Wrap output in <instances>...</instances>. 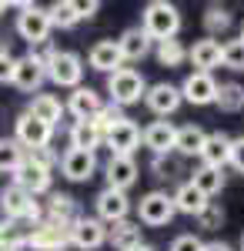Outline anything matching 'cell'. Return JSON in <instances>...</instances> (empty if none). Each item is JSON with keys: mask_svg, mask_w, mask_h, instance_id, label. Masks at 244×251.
<instances>
[{"mask_svg": "<svg viewBox=\"0 0 244 251\" xmlns=\"http://www.w3.org/2000/svg\"><path fill=\"white\" fill-rule=\"evenodd\" d=\"M104 144V134L97 131L94 121H74L71 124V148L77 151H97Z\"/></svg>", "mask_w": 244, "mask_h": 251, "instance_id": "cell-29", "label": "cell"}, {"mask_svg": "<svg viewBox=\"0 0 244 251\" xmlns=\"http://www.w3.org/2000/svg\"><path fill=\"white\" fill-rule=\"evenodd\" d=\"M144 104H147L150 114L157 117H171L184 100H181V91L174 87V84H168V80H161V84H150L147 94H144Z\"/></svg>", "mask_w": 244, "mask_h": 251, "instance_id": "cell-14", "label": "cell"}, {"mask_svg": "<svg viewBox=\"0 0 244 251\" xmlns=\"http://www.w3.org/2000/svg\"><path fill=\"white\" fill-rule=\"evenodd\" d=\"M27 114L44 121L47 127H57V121L64 117V104H60V97H54V94H34L30 104H27Z\"/></svg>", "mask_w": 244, "mask_h": 251, "instance_id": "cell-26", "label": "cell"}, {"mask_svg": "<svg viewBox=\"0 0 244 251\" xmlns=\"http://www.w3.org/2000/svg\"><path fill=\"white\" fill-rule=\"evenodd\" d=\"M50 17H47V10L37 7V3H24L17 14V34L20 40H27L30 47H40V44H47L50 37Z\"/></svg>", "mask_w": 244, "mask_h": 251, "instance_id": "cell-3", "label": "cell"}, {"mask_svg": "<svg viewBox=\"0 0 244 251\" xmlns=\"http://www.w3.org/2000/svg\"><path fill=\"white\" fill-rule=\"evenodd\" d=\"M174 198L168 191H147L141 201H137V225H147V228H164L171 225V218H174Z\"/></svg>", "mask_w": 244, "mask_h": 251, "instance_id": "cell-4", "label": "cell"}, {"mask_svg": "<svg viewBox=\"0 0 244 251\" xmlns=\"http://www.w3.org/2000/svg\"><path fill=\"white\" fill-rule=\"evenodd\" d=\"M137 174H141V171H137V161H134V157H111V161H107V168H104L107 188L124 191V194H127V188L137 181Z\"/></svg>", "mask_w": 244, "mask_h": 251, "instance_id": "cell-21", "label": "cell"}, {"mask_svg": "<svg viewBox=\"0 0 244 251\" xmlns=\"http://www.w3.org/2000/svg\"><path fill=\"white\" fill-rule=\"evenodd\" d=\"M204 251H234V248H231V245H224V241H207Z\"/></svg>", "mask_w": 244, "mask_h": 251, "instance_id": "cell-46", "label": "cell"}, {"mask_svg": "<svg viewBox=\"0 0 244 251\" xmlns=\"http://www.w3.org/2000/svg\"><path fill=\"white\" fill-rule=\"evenodd\" d=\"M27 248H34V251H64V248H71V228L40 221L37 228H30Z\"/></svg>", "mask_w": 244, "mask_h": 251, "instance_id": "cell-11", "label": "cell"}, {"mask_svg": "<svg viewBox=\"0 0 244 251\" xmlns=\"http://www.w3.org/2000/svg\"><path fill=\"white\" fill-rule=\"evenodd\" d=\"M141 30L150 37V44H161V40H174L181 30V10L168 3V0H150L141 14Z\"/></svg>", "mask_w": 244, "mask_h": 251, "instance_id": "cell-1", "label": "cell"}, {"mask_svg": "<svg viewBox=\"0 0 244 251\" xmlns=\"http://www.w3.org/2000/svg\"><path fill=\"white\" fill-rule=\"evenodd\" d=\"M204 30L211 40L218 37V34H224V30H231V10L221 7V3H211L204 10Z\"/></svg>", "mask_w": 244, "mask_h": 251, "instance_id": "cell-36", "label": "cell"}, {"mask_svg": "<svg viewBox=\"0 0 244 251\" xmlns=\"http://www.w3.org/2000/svg\"><path fill=\"white\" fill-rule=\"evenodd\" d=\"M191 184H194V188H197V191L211 201L214 194L224 191V171H221V168H207V164H201V168H194Z\"/></svg>", "mask_w": 244, "mask_h": 251, "instance_id": "cell-30", "label": "cell"}, {"mask_svg": "<svg viewBox=\"0 0 244 251\" xmlns=\"http://www.w3.org/2000/svg\"><path fill=\"white\" fill-rule=\"evenodd\" d=\"M10 184L24 188L30 198H37V194H50V171L40 168V164H30V161L24 157V164L14 171V181H10Z\"/></svg>", "mask_w": 244, "mask_h": 251, "instance_id": "cell-16", "label": "cell"}, {"mask_svg": "<svg viewBox=\"0 0 244 251\" xmlns=\"http://www.w3.org/2000/svg\"><path fill=\"white\" fill-rule=\"evenodd\" d=\"M214 104H218L224 114H241L244 111V87L241 84H218Z\"/></svg>", "mask_w": 244, "mask_h": 251, "instance_id": "cell-33", "label": "cell"}, {"mask_svg": "<svg viewBox=\"0 0 244 251\" xmlns=\"http://www.w3.org/2000/svg\"><path fill=\"white\" fill-rule=\"evenodd\" d=\"M141 141H144V148H147L154 157H161V154H174L177 127H174L171 121H154V124H147V127L141 131Z\"/></svg>", "mask_w": 244, "mask_h": 251, "instance_id": "cell-15", "label": "cell"}, {"mask_svg": "<svg viewBox=\"0 0 244 251\" xmlns=\"http://www.w3.org/2000/svg\"><path fill=\"white\" fill-rule=\"evenodd\" d=\"M14 54L10 50H0V84H10V77H14Z\"/></svg>", "mask_w": 244, "mask_h": 251, "instance_id": "cell-44", "label": "cell"}, {"mask_svg": "<svg viewBox=\"0 0 244 251\" xmlns=\"http://www.w3.org/2000/svg\"><path fill=\"white\" fill-rule=\"evenodd\" d=\"M94 208H97V221H104V225H117V221H124V218L131 214V198H127L124 191L104 188V191L97 194Z\"/></svg>", "mask_w": 244, "mask_h": 251, "instance_id": "cell-13", "label": "cell"}, {"mask_svg": "<svg viewBox=\"0 0 244 251\" xmlns=\"http://www.w3.org/2000/svg\"><path fill=\"white\" fill-rule=\"evenodd\" d=\"M154 57H157V64L161 67H181L184 60H188V47L181 44V40H161L157 47H154Z\"/></svg>", "mask_w": 244, "mask_h": 251, "instance_id": "cell-34", "label": "cell"}, {"mask_svg": "<svg viewBox=\"0 0 244 251\" xmlns=\"http://www.w3.org/2000/svg\"><path fill=\"white\" fill-rule=\"evenodd\" d=\"M107 94H111V104L114 107H131L137 104L141 97L147 94V80L141 71H134V67H121V71H114L107 74Z\"/></svg>", "mask_w": 244, "mask_h": 251, "instance_id": "cell-2", "label": "cell"}, {"mask_svg": "<svg viewBox=\"0 0 244 251\" xmlns=\"http://www.w3.org/2000/svg\"><path fill=\"white\" fill-rule=\"evenodd\" d=\"M87 64H91V71H100V74L121 71L124 60H121V50H117V40H97L87 50Z\"/></svg>", "mask_w": 244, "mask_h": 251, "instance_id": "cell-20", "label": "cell"}, {"mask_svg": "<svg viewBox=\"0 0 244 251\" xmlns=\"http://www.w3.org/2000/svg\"><path fill=\"white\" fill-rule=\"evenodd\" d=\"M34 201H37V198H30L24 188L7 184V188L0 191V211H3V218H7V221H24Z\"/></svg>", "mask_w": 244, "mask_h": 251, "instance_id": "cell-22", "label": "cell"}, {"mask_svg": "<svg viewBox=\"0 0 244 251\" xmlns=\"http://www.w3.org/2000/svg\"><path fill=\"white\" fill-rule=\"evenodd\" d=\"M47 80H54L57 87H80L84 80V60L74 50H57L54 57L47 60Z\"/></svg>", "mask_w": 244, "mask_h": 251, "instance_id": "cell-5", "label": "cell"}, {"mask_svg": "<svg viewBox=\"0 0 244 251\" xmlns=\"http://www.w3.org/2000/svg\"><path fill=\"white\" fill-rule=\"evenodd\" d=\"M221 67H227V71H244V40L241 37L221 44Z\"/></svg>", "mask_w": 244, "mask_h": 251, "instance_id": "cell-37", "label": "cell"}, {"mask_svg": "<svg viewBox=\"0 0 244 251\" xmlns=\"http://www.w3.org/2000/svg\"><path fill=\"white\" fill-rule=\"evenodd\" d=\"M50 137H54V127H47L44 121L37 117H30L27 111L14 121V141H17L24 151H34V148H47L50 144Z\"/></svg>", "mask_w": 244, "mask_h": 251, "instance_id": "cell-7", "label": "cell"}, {"mask_svg": "<svg viewBox=\"0 0 244 251\" xmlns=\"http://www.w3.org/2000/svg\"><path fill=\"white\" fill-rule=\"evenodd\" d=\"M224 225V208L218 204V201H207V208L197 214V228H204V231H218Z\"/></svg>", "mask_w": 244, "mask_h": 251, "instance_id": "cell-40", "label": "cell"}, {"mask_svg": "<svg viewBox=\"0 0 244 251\" xmlns=\"http://www.w3.org/2000/svg\"><path fill=\"white\" fill-rule=\"evenodd\" d=\"M231 141L234 137L224 134V131H214V134H207L204 148H201V164H207V168H221L224 171V164L231 161Z\"/></svg>", "mask_w": 244, "mask_h": 251, "instance_id": "cell-24", "label": "cell"}, {"mask_svg": "<svg viewBox=\"0 0 244 251\" xmlns=\"http://www.w3.org/2000/svg\"><path fill=\"white\" fill-rule=\"evenodd\" d=\"M188 60L194 64V71L201 74H211L214 67H221V44L211 37H201L188 47Z\"/></svg>", "mask_w": 244, "mask_h": 251, "instance_id": "cell-19", "label": "cell"}, {"mask_svg": "<svg viewBox=\"0 0 244 251\" xmlns=\"http://www.w3.org/2000/svg\"><path fill=\"white\" fill-rule=\"evenodd\" d=\"M227 164L238 174H244V137H234V141H231V161H227Z\"/></svg>", "mask_w": 244, "mask_h": 251, "instance_id": "cell-43", "label": "cell"}, {"mask_svg": "<svg viewBox=\"0 0 244 251\" xmlns=\"http://www.w3.org/2000/svg\"><path fill=\"white\" fill-rule=\"evenodd\" d=\"M241 251H244V234H241Z\"/></svg>", "mask_w": 244, "mask_h": 251, "instance_id": "cell-50", "label": "cell"}, {"mask_svg": "<svg viewBox=\"0 0 244 251\" xmlns=\"http://www.w3.org/2000/svg\"><path fill=\"white\" fill-rule=\"evenodd\" d=\"M24 148H20L14 137H0V174H14L24 164Z\"/></svg>", "mask_w": 244, "mask_h": 251, "instance_id": "cell-35", "label": "cell"}, {"mask_svg": "<svg viewBox=\"0 0 244 251\" xmlns=\"http://www.w3.org/2000/svg\"><path fill=\"white\" fill-rule=\"evenodd\" d=\"M241 40H244V27H241Z\"/></svg>", "mask_w": 244, "mask_h": 251, "instance_id": "cell-51", "label": "cell"}, {"mask_svg": "<svg viewBox=\"0 0 244 251\" xmlns=\"http://www.w3.org/2000/svg\"><path fill=\"white\" fill-rule=\"evenodd\" d=\"M74 3H77V14H80V20H91L97 10H100V3H97V0H74Z\"/></svg>", "mask_w": 244, "mask_h": 251, "instance_id": "cell-45", "label": "cell"}, {"mask_svg": "<svg viewBox=\"0 0 244 251\" xmlns=\"http://www.w3.org/2000/svg\"><path fill=\"white\" fill-rule=\"evenodd\" d=\"M27 238H30V228L24 221H0V251H24L27 248Z\"/></svg>", "mask_w": 244, "mask_h": 251, "instance_id": "cell-31", "label": "cell"}, {"mask_svg": "<svg viewBox=\"0 0 244 251\" xmlns=\"http://www.w3.org/2000/svg\"><path fill=\"white\" fill-rule=\"evenodd\" d=\"M117 50H121V60H124V64L144 60L150 54V37L141 27H127V30L117 37Z\"/></svg>", "mask_w": 244, "mask_h": 251, "instance_id": "cell-23", "label": "cell"}, {"mask_svg": "<svg viewBox=\"0 0 244 251\" xmlns=\"http://www.w3.org/2000/svg\"><path fill=\"white\" fill-rule=\"evenodd\" d=\"M80 211H77V201L71 194H50L47 198V204H44V221H50V225H60V228H71Z\"/></svg>", "mask_w": 244, "mask_h": 251, "instance_id": "cell-18", "label": "cell"}, {"mask_svg": "<svg viewBox=\"0 0 244 251\" xmlns=\"http://www.w3.org/2000/svg\"><path fill=\"white\" fill-rule=\"evenodd\" d=\"M177 91H181V100L204 107V104H214V97H218V80H214V74H201V71H194V74L184 77V84H181Z\"/></svg>", "mask_w": 244, "mask_h": 251, "instance_id": "cell-12", "label": "cell"}, {"mask_svg": "<svg viewBox=\"0 0 244 251\" xmlns=\"http://www.w3.org/2000/svg\"><path fill=\"white\" fill-rule=\"evenodd\" d=\"M0 50H7V47H3V37H0Z\"/></svg>", "mask_w": 244, "mask_h": 251, "instance_id": "cell-49", "label": "cell"}, {"mask_svg": "<svg viewBox=\"0 0 244 251\" xmlns=\"http://www.w3.org/2000/svg\"><path fill=\"white\" fill-rule=\"evenodd\" d=\"M207 141V131L201 124H184V127H177V141H174V151L181 157H197L201 154V148H204Z\"/></svg>", "mask_w": 244, "mask_h": 251, "instance_id": "cell-27", "label": "cell"}, {"mask_svg": "<svg viewBox=\"0 0 244 251\" xmlns=\"http://www.w3.org/2000/svg\"><path fill=\"white\" fill-rule=\"evenodd\" d=\"M168 251H204V241L197 234H177Z\"/></svg>", "mask_w": 244, "mask_h": 251, "instance_id": "cell-42", "label": "cell"}, {"mask_svg": "<svg viewBox=\"0 0 244 251\" xmlns=\"http://www.w3.org/2000/svg\"><path fill=\"white\" fill-rule=\"evenodd\" d=\"M107 241H111V248H117V251H134L137 245H144V241H141V225L131 221V218H124V221H117V225H107Z\"/></svg>", "mask_w": 244, "mask_h": 251, "instance_id": "cell-25", "label": "cell"}, {"mask_svg": "<svg viewBox=\"0 0 244 251\" xmlns=\"http://www.w3.org/2000/svg\"><path fill=\"white\" fill-rule=\"evenodd\" d=\"M3 10H7V0H0V14H3Z\"/></svg>", "mask_w": 244, "mask_h": 251, "instance_id": "cell-48", "label": "cell"}, {"mask_svg": "<svg viewBox=\"0 0 244 251\" xmlns=\"http://www.w3.org/2000/svg\"><path fill=\"white\" fill-rule=\"evenodd\" d=\"M134 251H154V248H150V245H137Z\"/></svg>", "mask_w": 244, "mask_h": 251, "instance_id": "cell-47", "label": "cell"}, {"mask_svg": "<svg viewBox=\"0 0 244 251\" xmlns=\"http://www.w3.org/2000/svg\"><path fill=\"white\" fill-rule=\"evenodd\" d=\"M44 80H47L44 60H37L34 54H24V57L14 60V77H10V84L17 91H24V94H40Z\"/></svg>", "mask_w": 244, "mask_h": 251, "instance_id": "cell-6", "label": "cell"}, {"mask_svg": "<svg viewBox=\"0 0 244 251\" xmlns=\"http://www.w3.org/2000/svg\"><path fill=\"white\" fill-rule=\"evenodd\" d=\"M57 164H60V174L67 177V181H91L97 174V154L94 151H77V148H67L64 154L57 157Z\"/></svg>", "mask_w": 244, "mask_h": 251, "instance_id": "cell-8", "label": "cell"}, {"mask_svg": "<svg viewBox=\"0 0 244 251\" xmlns=\"http://www.w3.org/2000/svg\"><path fill=\"white\" fill-rule=\"evenodd\" d=\"M91 121L97 124V131H100V134H107L111 127H117V124L124 121V111H121V107H114V104H104V107H100Z\"/></svg>", "mask_w": 244, "mask_h": 251, "instance_id": "cell-38", "label": "cell"}, {"mask_svg": "<svg viewBox=\"0 0 244 251\" xmlns=\"http://www.w3.org/2000/svg\"><path fill=\"white\" fill-rule=\"evenodd\" d=\"M104 144L111 148V157H134V151L141 148V127L131 117H124L117 127H111L104 134Z\"/></svg>", "mask_w": 244, "mask_h": 251, "instance_id": "cell-9", "label": "cell"}, {"mask_svg": "<svg viewBox=\"0 0 244 251\" xmlns=\"http://www.w3.org/2000/svg\"><path fill=\"white\" fill-rule=\"evenodd\" d=\"M24 154H27L30 164H40V168H47V171H54V164H57V154L50 151V144H47V148H34V151H24Z\"/></svg>", "mask_w": 244, "mask_h": 251, "instance_id": "cell-41", "label": "cell"}, {"mask_svg": "<svg viewBox=\"0 0 244 251\" xmlns=\"http://www.w3.org/2000/svg\"><path fill=\"white\" fill-rule=\"evenodd\" d=\"M150 171H154V177H161V181H174L177 174H181V161L171 154H161L150 161Z\"/></svg>", "mask_w": 244, "mask_h": 251, "instance_id": "cell-39", "label": "cell"}, {"mask_svg": "<svg viewBox=\"0 0 244 251\" xmlns=\"http://www.w3.org/2000/svg\"><path fill=\"white\" fill-rule=\"evenodd\" d=\"M174 198V211H181V214H191V218H197V214L207 208V198L191 181H184V184H177V191L171 194Z\"/></svg>", "mask_w": 244, "mask_h": 251, "instance_id": "cell-28", "label": "cell"}, {"mask_svg": "<svg viewBox=\"0 0 244 251\" xmlns=\"http://www.w3.org/2000/svg\"><path fill=\"white\" fill-rule=\"evenodd\" d=\"M47 17H50V27H60V30H71L80 24V14H77L74 0H57L47 7Z\"/></svg>", "mask_w": 244, "mask_h": 251, "instance_id": "cell-32", "label": "cell"}, {"mask_svg": "<svg viewBox=\"0 0 244 251\" xmlns=\"http://www.w3.org/2000/svg\"><path fill=\"white\" fill-rule=\"evenodd\" d=\"M104 241H107V225H104V221L80 214L74 225H71V245H74V248L94 251V248H100Z\"/></svg>", "mask_w": 244, "mask_h": 251, "instance_id": "cell-10", "label": "cell"}, {"mask_svg": "<svg viewBox=\"0 0 244 251\" xmlns=\"http://www.w3.org/2000/svg\"><path fill=\"white\" fill-rule=\"evenodd\" d=\"M100 107H104V97L97 94L94 87H84V84L74 87L71 97H67V104H64V111H67V114H74V121H91Z\"/></svg>", "mask_w": 244, "mask_h": 251, "instance_id": "cell-17", "label": "cell"}]
</instances>
